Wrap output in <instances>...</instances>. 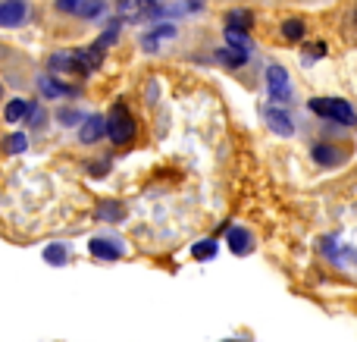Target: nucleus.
<instances>
[{
	"instance_id": "f257e3e1",
	"label": "nucleus",
	"mask_w": 357,
	"mask_h": 342,
	"mask_svg": "<svg viewBox=\"0 0 357 342\" xmlns=\"http://www.w3.org/2000/svg\"><path fill=\"white\" fill-rule=\"evenodd\" d=\"M310 113H317L320 119L335 126H345V129H357V110L351 101L345 98H310L307 101Z\"/></svg>"
},
{
	"instance_id": "f03ea898",
	"label": "nucleus",
	"mask_w": 357,
	"mask_h": 342,
	"mask_svg": "<svg viewBox=\"0 0 357 342\" xmlns=\"http://www.w3.org/2000/svg\"><path fill=\"white\" fill-rule=\"evenodd\" d=\"M135 132H138V123H135V117H132L129 104L116 101V104L110 107V113H107V138L123 148V144H129L132 138H135Z\"/></svg>"
},
{
	"instance_id": "7ed1b4c3",
	"label": "nucleus",
	"mask_w": 357,
	"mask_h": 342,
	"mask_svg": "<svg viewBox=\"0 0 357 342\" xmlns=\"http://www.w3.org/2000/svg\"><path fill=\"white\" fill-rule=\"evenodd\" d=\"M264 79H266V94H270V101L273 104H289L291 101V75H289V69L282 66V63H270L266 66V73H264Z\"/></svg>"
},
{
	"instance_id": "20e7f679",
	"label": "nucleus",
	"mask_w": 357,
	"mask_h": 342,
	"mask_svg": "<svg viewBox=\"0 0 357 342\" xmlns=\"http://www.w3.org/2000/svg\"><path fill=\"white\" fill-rule=\"evenodd\" d=\"M310 161L323 170H335L348 161V151L339 148V144H333V142H317L314 148H310Z\"/></svg>"
},
{
	"instance_id": "39448f33",
	"label": "nucleus",
	"mask_w": 357,
	"mask_h": 342,
	"mask_svg": "<svg viewBox=\"0 0 357 342\" xmlns=\"http://www.w3.org/2000/svg\"><path fill=\"white\" fill-rule=\"evenodd\" d=\"M264 119H266V126H270L276 135H282V138H289V135H295V119L289 117V110H285L282 104H270V107H264Z\"/></svg>"
},
{
	"instance_id": "423d86ee",
	"label": "nucleus",
	"mask_w": 357,
	"mask_h": 342,
	"mask_svg": "<svg viewBox=\"0 0 357 342\" xmlns=\"http://www.w3.org/2000/svg\"><path fill=\"white\" fill-rule=\"evenodd\" d=\"M154 0H116V19L119 22H142L154 13Z\"/></svg>"
},
{
	"instance_id": "0eeeda50",
	"label": "nucleus",
	"mask_w": 357,
	"mask_h": 342,
	"mask_svg": "<svg viewBox=\"0 0 357 342\" xmlns=\"http://www.w3.org/2000/svg\"><path fill=\"white\" fill-rule=\"evenodd\" d=\"M176 35H178L176 22H160V25H154L151 31H144V35H142V47H144V54H157V50H160L167 41H173Z\"/></svg>"
},
{
	"instance_id": "6e6552de",
	"label": "nucleus",
	"mask_w": 357,
	"mask_h": 342,
	"mask_svg": "<svg viewBox=\"0 0 357 342\" xmlns=\"http://www.w3.org/2000/svg\"><path fill=\"white\" fill-rule=\"evenodd\" d=\"M50 73H66V75H85V66H82L79 50H56L47 60Z\"/></svg>"
},
{
	"instance_id": "1a4fd4ad",
	"label": "nucleus",
	"mask_w": 357,
	"mask_h": 342,
	"mask_svg": "<svg viewBox=\"0 0 357 342\" xmlns=\"http://www.w3.org/2000/svg\"><path fill=\"white\" fill-rule=\"evenodd\" d=\"M29 16V3L25 0H0V29H16Z\"/></svg>"
},
{
	"instance_id": "9d476101",
	"label": "nucleus",
	"mask_w": 357,
	"mask_h": 342,
	"mask_svg": "<svg viewBox=\"0 0 357 342\" xmlns=\"http://www.w3.org/2000/svg\"><path fill=\"white\" fill-rule=\"evenodd\" d=\"M104 135H107V117H100V113L85 117V123L79 126V142L82 144H94V142H100Z\"/></svg>"
},
{
	"instance_id": "9b49d317",
	"label": "nucleus",
	"mask_w": 357,
	"mask_h": 342,
	"mask_svg": "<svg viewBox=\"0 0 357 342\" xmlns=\"http://www.w3.org/2000/svg\"><path fill=\"white\" fill-rule=\"evenodd\" d=\"M88 251H91L98 261H119L123 258V242H116V239H91L88 242Z\"/></svg>"
},
{
	"instance_id": "f8f14e48",
	"label": "nucleus",
	"mask_w": 357,
	"mask_h": 342,
	"mask_svg": "<svg viewBox=\"0 0 357 342\" xmlns=\"http://www.w3.org/2000/svg\"><path fill=\"white\" fill-rule=\"evenodd\" d=\"M35 101H29V98H13V101H6V107H3V119L6 123H25V119L35 113Z\"/></svg>"
},
{
	"instance_id": "ddd939ff",
	"label": "nucleus",
	"mask_w": 357,
	"mask_h": 342,
	"mask_svg": "<svg viewBox=\"0 0 357 342\" xmlns=\"http://www.w3.org/2000/svg\"><path fill=\"white\" fill-rule=\"evenodd\" d=\"M226 242H229V251H232V255H248V251L254 248V239L245 226H229Z\"/></svg>"
},
{
	"instance_id": "4468645a",
	"label": "nucleus",
	"mask_w": 357,
	"mask_h": 342,
	"mask_svg": "<svg viewBox=\"0 0 357 342\" xmlns=\"http://www.w3.org/2000/svg\"><path fill=\"white\" fill-rule=\"evenodd\" d=\"M126 205H119V201H100L98 207H94V220L98 223H119V220H126Z\"/></svg>"
},
{
	"instance_id": "2eb2a0df",
	"label": "nucleus",
	"mask_w": 357,
	"mask_h": 342,
	"mask_svg": "<svg viewBox=\"0 0 357 342\" xmlns=\"http://www.w3.org/2000/svg\"><path fill=\"white\" fill-rule=\"evenodd\" d=\"M222 35H226V44H229V47H238V50H245V54H251V50H254V41H251V35H248V29H235V25H226V29H222Z\"/></svg>"
},
{
	"instance_id": "dca6fc26",
	"label": "nucleus",
	"mask_w": 357,
	"mask_h": 342,
	"mask_svg": "<svg viewBox=\"0 0 357 342\" xmlns=\"http://www.w3.org/2000/svg\"><path fill=\"white\" fill-rule=\"evenodd\" d=\"M0 151H3V154H10V157H16V154H25V151H29V135H25L22 129L10 132V135L3 138V144H0Z\"/></svg>"
},
{
	"instance_id": "f3484780",
	"label": "nucleus",
	"mask_w": 357,
	"mask_h": 342,
	"mask_svg": "<svg viewBox=\"0 0 357 342\" xmlns=\"http://www.w3.org/2000/svg\"><path fill=\"white\" fill-rule=\"evenodd\" d=\"M38 91H41L44 98H63V94H73L75 88H69V85H63V82H56L54 75H41V79H38Z\"/></svg>"
},
{
	"instance_id": "a211bd4d",
	"label": "nucleus",
	"mask_w": 357,
	"mask_h": 342,
	"mask_svg": "<svg viewBox=\"0 0 357 342\" xmlns=\"http://www.w3.org/2000/svg\"><path fill=\"white\" fill-rule=\"evenodd\" d=\"M279 35L285 38V41H304L307 38V25H304V19H285L282 25H279Z\"/></svg>"
},
{
	"instance_id": "6ab92c4d",
	"label": "nucleus",
	"mask_w": 357,
	"mask_h": 342,
	"mask_svg": "<svg viewBox=\"0 0 357 342\" xmlns=\"http://www.w3.org/2000/svg\"><path fill=\"white\" fill-rule=\"evenodd\" d=\"M216 255H220V245H216V239H204V242L191 245V258H195V261H213Z\"/></svg>"
},
{
	"instance_id": "aec40b11",
	"label": "nucleus",
	"mask_w": 357,
	"mask_h": 342,
	"mask_svg": "<svg viewBox=\"0 0 357 342\" xmlns=\"http://www.w3.org/2000/svg\"><path fill=\"white\" fill-rule=\"evenodd\" d=\"M216 60H222L226 66H232V69H235V66H245V63L251 60V54H245V50L229 47V44H226L222 50H216Z\"/></svg>"
},
{
	"instance_id": "412c9836",
	"label": "nucleus",
	"mask_w": 357,
	"mask_h": 342,
	"mask_svg": "<svg viewBox=\"0 0 357 342\" xmlns=\"http://www.w3.org/2000/svg\"><path fill=\"white\" fill-rule=\"evenodd\" d=\"M41 255H44V261L54 264V267H63V264H69V248H66V245H60V242L47 245Z\"/></svg>"
},
{
	"instance_id": "4be33fe9",
	"label": "nucleus",
	"mask_w": 357,
	"mask_h": 342,
	"mask_svg": "<svg viewBox=\"0 0 357 342\" xmlns=\"http://www.w3.org/2000/svg\"><path fill=\"white\" fill-rule=\"evenodd\" d=\"M226 25H235V29H251L254 13L251 10H229L226 13Z\"/></svg>"
},
{
	"instance_id": "5701e85b",
	"label": "nucleus",
	"mask_w": 357,
	"mask_h": 342,
	"mask_svg": "<svg viewBox=\"0 0 357 342\" xmlns=\"http://www.w3.org/2000/svg\"><path fill=\"white\" fill-rule=\"evenodd\" d=\"M107 13V3L104 0H85V6H82V16L79 19H100Z\"/></svg>"
},
{
	"instance_id": "b1692460",
	"label": "nucleus",
	"mask_w": 357,
	"mask_h": 342,
	"mask_svg": "<svg viewBox=\"0 0 357 342\" xmlns=\"http://www.w3.org/2000/svg\"><path fill=\"white\" fill-rule=\"evenodd\" d=\"M56 13H69V16H82V6L85 0H54Z\"/></svg>"
},
{
	"instance_id": "393cba45",
	"label": "nucleus",
	"mask_w": 357,
	"mask_h": 342,
	"mask_svg": "<svg viewBox=\"0 0 357 342\" xmlns=\"http://www.w3.org/2000/svg\"><path fill=\"white\" fill-rule=\"evenodd\" d=\"M56 119H60L63 126H82V123H85V117H82L79 110H69V107H63V110H56Z\"/></svg>"
},
{
	"instance_id": "a878e982",
	"label": "nucleus",
	"mask_w": 357,
	"mask_h": 342,
	"mask_svg": "<svg viewBox=\"0 0 357 342\" xmlns=\"http://www.w3.org/2000/svg\"><path fill=\"white\" fill-rule=\"evenodd\" d=\"M116 38H119V19H116L113 25H107V31L98 38V44L107 50V47H113V44H116Z\"/></svg>"
},
{
	"instance_id": "bb28decb",
	"label": "nucleus",
	"mask_w": 357,
	"mask_h": 342,
	"mask_svg": "<svg viewBox=\"0 0 357 342\" xmlns=\"http://www.w3.org/2000/svg\"><path fill=\"white\" fill-rule=\"evenodd\" d=\"M320 57H326V44H310L307 50H304V63H310V60H320Z\"/></svg>"
},
{
	"instance_id": "cd10ccee",
	"label": "nucleus",
	"mask_w": 357,
	"mask_h": 342,
	"mask_svg": "<svg viewBox=\"0 0 357 342\" xmlns=\"http://www.w3.org/2000/svg\"><path fill=\"white\" fill-rule=\"evenodd\" d=\"M0 94H3V85H0Z\"/></svg>"
}]
</instances>
